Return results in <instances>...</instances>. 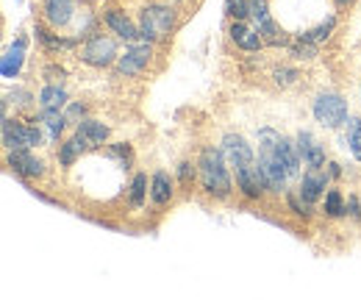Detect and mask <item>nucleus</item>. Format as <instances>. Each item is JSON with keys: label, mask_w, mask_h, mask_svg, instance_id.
Instances as JSON below:
<instances>
[{"label": "nucleus", "mask_w": 361, "mask_h": 300, "mask_svg": "<svg viewBox=\"0 0 361 300\" xmlns=\"http://www.w3.org/2000/svg\"><path fill=\"white\" fill-rule=\"evenodd\" d=\"M84 117H87V106H84V103H70V106H67V120H70V123H73V120L81 123Z\"/></svg>", "instance_id": "nucleus-36"}, {"label": "nucleus", "mask_w": 361, "mask_h": 300, "mask_svg": "<svg viewBox=\"0 0 361 300\" xmlns=\"http://www.w3.org/2000/svg\"><path fill=\"white\" fill-rule=\"evenodd\" d=\"M34 120L42 123V128H45V136L50 145L59 142V136L64 133V126L70 123V120H67V112H61V109H39V114H37Z\"/></svg>", "instance_id": "nucleus-18"}, {"label": "nucleus", "mask_w": 361, "mask_h": 300, "mask_svg": "<svg viewBox=\"0 0 361 300\" xmlns=\"http://www.w3.org/2000/svg\"><path fill=\"white\" fill-rule=\"evenodd\" d=\"M78 59H81L84 64H90V67H97V70L111 67V64L120 59L117 40H114V37H109V34L94 31V34H90V37L84 40L81 50H78Z\"/></svg>", "instance_id": "nucleus-6"}, {"label": "nucleus", "mask_w": 361, "mask_h": 300, "mask_svg": "<svg viewBox=\"0 0 361 300\" xmlns=\"http://www.w3.org/2000/svg\"><path fill=\"white\" fill-rule=\"evenodd\" d=\"M6 164H8V170L14 172V175H20V178H25V181L45 175V162H42L31 148L8 150V153H6Z\"/></svg>", "instance_id": "nucleus-9"}, {"label": "nucleus", "mask_w": 361, "mask_h": 300, "mask_svg": "<svg viewBox=\"0 0 361 300\" xmlns=\"http://www.w3.org/2000/svg\"><path fill=\"white\" fill-rule=\"evenodd\" d=\"M278 139H281V133L275 128H259L256 133V142H259V167L264 172V181H267V189H270L272 195H286L289 189H286V184L292 181V175L286 170V164H283V159H281V153H278Z\"/></svg>", "instance_id": "nucleus-2"}, {"label": "nucleus", "mask_w": 361, "mask_h": 300, "mask_svg": "<svg viewBox=\"0 0 361 300\" xmlns=\"http://www.w3.org/2000/svg\"><path fill=\"white\" fill-rule=\"evenodd\" d=\"M150 59H153V42H147V40L128 42L126 53L114 61L117 76H126V78H136V76H142V73L147 70Z\"/></svg>", "instance_id": "nucleus-7"}, {"label": "nucleus", "mask_w": 361, "mask_h": 300, "mask_svg": "<svg viewBox=\"0 0 361 300\" xmlns=\"http://www.w3.org/2000/svg\"><path fill=\"white\" fill-rule=\"evenodd\" d=\"M70 103L67 89L59 84H45L39 89V109H64Z\"/></svg>", "instance_id": "nucleus-24"}, {"label": "nucleus", "mask_w": 361, "mask_h": 300, "mask_svg": "<svg viewBox=\"0 0 361 300\" xmlns=\"http://www.w3.org/2000/svg\"><path fill=\"white\" fill-rule=\"evenodd\" d=\"M147 192H150L147 175H145V172H136L134 181H131V192H128V200H131V206L142 209V206H145V198H147Z\"/></svg>", "instance_id": "nucleus-28"}, {"label": "nucleus", "mask_w": 361, "mask_h": 300, "mask_svg": "<svg viewBox=\"0 0 361 300\" xmlns=\"http://www.w3.org/2000/svg\"><path fill=\"white\" fill-rule=\"evenodd\" d=\"M106 156H109L111 162H117L120 167L128 170V164H131V145H126V142H114V145L106 148Z\"/></svg>", "instance_id": "nucleus-31"}, {"label": "nucleus", "mask_w": 361, "mask_h": 300, "mask_svg": "<svg viewBox=\"0 0 361 300\" xmlns=\"http://www.w3.org/2000/svg\"><path fill=\"white\" fill-rule=\"evenodd\" d=\"M312 114L325 131L345 128V123L350 120V109L348 100L339 92H319L312 103Z\"/></svg>", "instance_id": "nucleus-4"}, {"label": "nucleus", "mask_w": 361, "mask_h": 300, "mask_svg": "<svg viewBox=\"0 0 361 300\" xmlns=\"http://www.w3.org/2000/svg\"><path fill=\"white\" fill-rule=\"evenodd\" d=\"M289 50H292V56H298V59H314L317 50H319V44H314L312 40L298 37V42L289 44Z\"/></svg>", "instance_id": "nucleus-34"}, {"label": "nucleus", "mask_w": 361, "mask_h": 300, "mask_svg": "<svg viewBox=\"0 0 361 300\" xmlns=\"http://www.w3.org/2000/svg\"><path fill=\"white\" fill-rule=\"evenodd\" d=\"M197 178V164H192V162H180L178 164V181L180 186H189L192 181Z\"/></svg>", "instance_id": "nucleus-35"}, {"label": "nucleus", "mask_w": 361, "mask_h": 300, "mask_svg": "<svg viewBox=\"0 0 361 300\" xmlns=\"http://www.w3.org/2000/svg\"><path fill=\"white\" fill-rule=\"evenodd\" d=\"M8 106H14V109H20V112H28L31 106H34V100H39V97H34L31 95V89H23V86H14L11 92H6V97H3Z\"/></svg>", "instance_id": "nucleus-27"}, {"label": "nucleus", "mask_w": 361, "mask_h": 300, "mask_svg": "<svg viewBox=\"0 0 361 300\" xmlns=\"http://www.w3.org/2000/svg\"><path fill=\"white\" fill-rule=\"evenodd\" d=\"M61 78H64V70H61V67H47V70H45L47 84H59Z\"/></svg>", "instance_id": "nucleus-38"}, {"label": "nucleus", "mask_w": 361, "mask_h": 300, "mask_svg": "<svg viewBox=\"0 0 361 300\" xmlns=\"http://www.w3.org/2000/svg\"><path fill=\"white\" fill-rule=\"evenodd\" d=\"M345 133H348V145H350L353 159L361 162V120L359 117H350V120L345 123Z\"/></svg>", "instance_id": "nucleus-30"}, {"label": "nucleus", "mask_w": 361, "mask_h": 300, "mask_svg": "<svg viewBox=\"0 0 361 300\" xmlns=\"http://www.w3.org/2000/svg\"><path fill=\"white\" fill-rule=\"evenodd\" d=\"M25 50H28L25 37H17L14 42L6 47V53H3V59H0V76H3L6 81H14V78L20 76L23 61H25Z\"/></svg>", "instance_id": "nucleus-15"}, {"label": "nucleus", "mask_w": 361, "mask_h": 300, "mask_svg": "<svg viewBox=\"0 0 361 300\" xmlns=\"http://www.w3.org/2000/svg\"><path fill=\"white\" fill-rule=\"evenodd\" d=\"M348 215L353 217L356 222H361V203H359V198H356V195H350V198H348Z\"/></svg>", "instance_id": "nucleus-37"}, {"label": "nucleus", "mask_w": 361, "mask_h": 300, "mask_svg": "<svg viewBox=\"0 0 361 300\" xmlns=\"http://www.w3.org/2000/svg\"><path fill=\"white\" fill-rule=\"evenodd\" d=\"M220 148H223V153H226L231 170H236V167H242V164H247V162H256V150H253V145H250L242 133H226Z\"/></svg>", "instance_id": "nucleus-13"}, {"label": "nucleus", "mask_w": 361, "mask_h": 300, "mask_svg": "<svg viewBox=\"0 0 361 300\" xmlns=\"http://www.w3.org/2000/svg\"><path fill=\"white\" fill-rule=\"evenodd\" d=\"M278 153H281V159H283V164H286L289 175H292V178H298V175H300V164H303L300 150H298V142H295V139L281 136V139H278Z\"/></svg>", "instance_id": "nucleus-22"}, {"label": "nucleus", "mask_w": 361, "mask_h": 300, "mask_svg": "<svg viewBox=\"0 0 361 300\" xmlns=\"http://www.w3.org/2000/svg\"><path fill=\"white\" fill-rule=\"evenodd\" d=\"M328 172L325 170H306V175L300 178V186L298 192L309 200V203H317L319 198H325V189H328Z\"/></svg>", "instance_id": "nucleus-17"}, {"label": "nucleus", "mask_w": 361, "mask_h": 300, "mask_svg": "<svg viewBox=\"0 0 361 300\" xmlns=\"http://www.w3.org/2000/svg\"><path fill=\"white\" fill-rule=\"evenodd\" d=\"M334 3H336V6H339V8H348V6H353V3H356V0H334Z\"/></svg>", "instance_id": "nucleus-40"}, {"label": "nucleus", "mask_w": 361, "mask_h": 300, "mask_svg": "<svg viewBox=\"0 0 361 300\" xmlns=\"http://www.w3.org/2000/svg\"><path fill=\"white\" fill-rule=\"evenodd\" d=\"M78 17V6L75 0H42V20L53 31L70 28Z\"/></svg>", "instance_id": "nucleus-10"}, {"label": "nucleus", "mask_w": 361, "mask_h": 300, "mask_svg": "<svg viewBox=\"0 0 361 300\" xmlns=\"http://www.w3.org/2000/svg\"><path fill=\"white\" fill-rule=\"evenodd\" d=\"M328 175H331V178H339V175H342V167H339V164H336V162H328Z\"/></svg>", "instance_id": "nucleus-39"}, {"label": "nucleus", "mask_w": 361, "mask_h": 300, "mask_svg": "<svg viewBox=\"0 0 361 300\" xmlns=\"http://www.w3.org/2000/svg\"><path fill=\"white\" fill-rule=\"evenodd\" d=\"M47 136H42V131L37 126V120H11V117H3V148L6 153L8 150H23V148H39Z\"/></svg>", "instance_id": "nucleus-5"}, {"label": "nucleus", "mask_w": 361, "mask_h": 300, "mask_svg": "<svg viewBox=\"0 0 361 300\" xmlns=\"http://www.w3.org/2000/svg\"><path fill=\"white\" fill-rule=\"evenodd\" d=\"M139 37L147 42H164L173 37L176 25H178V8L173 3H147L139 11Z\"/></svg>", "instance_id": "nucleus-3"}, {"label": "nucleus", "mask_w": 361, "mask_h": 300, "mask_svg": "<svg viewBox=\"0 0 361 300\" xmlns=\"http://www.w3.org/2000/svg\"><path fill=\"white\" fill-rule=\"evenodd\" d=\"M226 14L231 20H250V0H226Z\"/></svg>", "instance_id": "nucleus-33"}, {"label": "nucleus", "mask_w": 361, "mask_h": 300, "mask_svg": "<svg viewBox=\"0 0 361 300\" xmlns=\"http://www.w3.org/2000/svg\"><path fill=\"white\" fill-rule=\"evenodd\" d=\"M176 181L167 175L164 170H156L153 172V178H150V200L156 203V206H167L170 200H173V195H176Z\"/></svg>", "instance_id": "nucleus-19"}, {"label": "nucleus", "mask_w": 361, "mask_h": 300, "mask_svg": "<svg viewBox=\"0 0 361 300\" xmlns=\"http://www.w3.org/2000/svg\"><path fill=\"white\" fill-rule=\"evenodd\" d=\"M286 206H289L292 215L303 217V220H309V217L314 215V203H309L300 192H286Z\"/></svg>", "instance_id": "nucleus-29"}, {"label": "nucleus", "mask_w": 361, "mask_h": 300, "mask_svg": "<svg viewBox=\"0 0 361 300\" xmlns=\"http://www.w3.org/2000/svg\"><path fill=\"white\" fill-rule=\"evenodd\" d=\"M84 153H87V145L73 133L70 139H64V142L59 145V164H61V167H73Z\"/></svg>", "instance_id": "nucleus-23"}, {"label": "nucleus", "mask_w": 361, "mask_h": 300, "mask_svg": "<svg viewBox=\"0 0 361 300\" xmlns=\"http://www.w3.org/2000/svg\"><path fill=\"white\" fill-rule=\"evenodd\" d=\"M103 23H106V28H109L114 37H120V40H126V42L142 40V37H139V25L128 17L126 8H106V11H103Z\"/></svg>", "instance_id": "nucleus-14"}, {"label": "nucleus", "mask_w": 361, "mask_h": 300, "mask_svg": "<svg viewBox=\"0 0 361 300\" xmlns=\"http://www.w3.org/2000/svg\"><path fill=\"white\" fill-rule=\"evenodd\" d=\"M295 142H298L300 159H303V164H306L309 170H322V167H328V153H325V145L317 139L312 131H300V133L295 136Z\"/></svg>", "instance_id": "nucleus-11"}, {"label": "nucleus", "mask_w": 361, "mask_h": 300, "mask_svg": "<svg viewBox=\"0 0 361 300\" xmlns=\"http://www.w3.org/2000/svg\"><path fill=\"white\" fill-rule=\"evenodd\" d=\"M75 136L87 145V150H97V148H103L106 139H109V126H103L100 120L84 117L81 123H75Z\"/></svg>", "instance_id": "nucleus-16"}, {"label": "nucleus", "mask_w": 361, "mask_h": 300, "mask_svg": "<svg viewBox=\"0 0 361 300\" xmlns=\"http://www.w3.org/2000/svg\"><path fill=\"white\" fill-rule=\"evenodd\" d=\"M236 189L242 192V198L247 200H262L270 189H267V181H264V172L259 167V159L256 162H247L242 167H236Z\"/></svg>", "instance_id": "nucleus-8"}, {"label": "nucleus", "mask_w": 361, "mask_h": 300, "mask_svg": "<svg viewBox=\"0 0 361 300\" xmlns=\"http://www.w3.org/2000/svg\"><path fill=\"white\" fill-rule=\"evenodd\" d=\"M226 153L223 148H212L206 145L197 156V181H200V189L214 198V200H228L233 195V181H231V170H228Z\"/></svg>", "instance_id": "nucleus-1"}, {"label": "nucleus", "mask_w": 361, "mask_h": 300, "mask_svg": "<svg viewBox=\"0 0 361 300\" xmlns=\"http://www.w3.org/2000/svg\"><path fill=\"white\" fill-rule=\"evenodd\" d=\"M359 95H361V86H359Z\"/></svg>", "instance_id": "nucleus-41"}, {"label": "nucleus", "mask_w": 361, "mask_h": 300, "mask_svg": "<svg viewBox=\"0 0 361 300\" xmlns=\"http://www.w3.org/2000/svg\"><path fill=\"white\" fill-rule=\"evenodd\" d=\"M34 34H37V40L42 42V47H45V50H53V53H59V50H73L75 42H78V40H64L61 34H53V28H50V25L45 28L42 23L34 25Z\"/></svg>", "instance_id": "nucleus-21"}, {"label": "nucleus", "mask_w": 361, "mask_h": 300, "mask_svg": "<svg viewBox=\"0 0 361 300\" xmlns=\"http://www.w3.org/2000/svg\"><path fill=\"white\" fill-rule=\"evenodd\" d=\"M336 14H331V17H325L319 25H314V28H309V31H303V34H298V37H303V40H312L314 44H322L331 40V34L336 31Z\"/></svg>", "instance_id": "nucleus-25"}, {"label": "nucleus", "mask_w": 361, "mask_h": 300, "mask_svg": "<svg viewBox=\"0 0 361 300\" xmlns=\"http://www.w3.org/2000/svg\"><path fill=\"white\" fill-rule=\"evenodd\" d=\"M272 81L281 89H289V86H295L300 81V73L295 67H278V70H272Z\"/></svg>", "instance_id": "nucleus-32"}, {"label": "nucleus", "mask_w": 361, "mask_h": 300, "mask_svg": "<svg viewBox=\"0 0 361 300\" xmlns=\"http://www.w3.org/2000/svg\"><path fill=\"white\" fill-rule=\"evenodd\" d=\"M325 217H331V220H339V217L348 215V200H345V195L339 192V189H328L325 192Z\"/></svg>", "instance_id": "nucleus-26"}, {"label": "nucleus", "mask_w": 361, "mask_h": 300, "mask_svg": "<svg viewBox=\"0 0 361 300\" xmlns=\"http://www.w3.org/2000/svg\"><path fill=\"white\" fill-rule=\"evenodd\" d=\"M228 37H231V42L236 44L239 50H245V53H259L264 47V40H262L259 28L250 25L247 20H231Z\"/></svg>", "instance_id": "nucleus-12"}, {"label": "nucleus", "mask_w": 361, "mask_h": 300, "mask_svg": "<svg viewBox=\"0 0 361 300\" xmlns=\"http://www.w3.org/2000/svg\"><path fill=\"white\" fill-rule=\"evenodd\" d=\"M256 28H259V34H262V40H264L267 47H289V44H292V37L272 20V14L270 17H264Z\"/></svg>", "instance_id": "nucleus-20"}]
</instances>
